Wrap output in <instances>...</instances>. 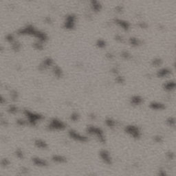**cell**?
Instances as JSON below:
<instances>
[{
    "label": "cell",
    "instance_id": "6da1fadb",
    "mask_svg": "<svg viewBox=\"0 0 176 176\" xmlns=\"http://www.w3.org/2000/svg\"><path fill=\"white\" fill-rule=\"evenodd\" d=\"M17 34L19 35V36H28L34 37L36 39L35 41L42 42L44 44H46L48 41L49 38L48 35L46 32L37 28V27H35L34 25L31 24H27L26 26L20 28L17 32Z\"/></svg>",
    "mask_w": 176,
    "mask_h": 176
},
{
    "label": "cell",
    "instance_id": "7a4b0ae2",
    "mask_svg": "<svg viewBox=\"0 0 176 176\" xmlns=\"http://www.w3.org/2000/svg\"><path fill=\"white\" fill-rule=\"evenodd\" d=\"M23 115L28 126L36 127L39 122H41L44 119V116L41 113L32 111L28 109H24L23 110Z\"/></svg>",
    "mask_w": 176,
    "mask_h": 176
},
{
    "label": "cell",
    "instance_id": "3957f363",
    "mask_svg": "<svg viewBox=\"0 0 176 176\" xmlns=\"http://www.w3.org/2000/svg\"><path fill=\"white\" fill-rule=\"evenodd\" d=\"M85 132H86V135L88 137H94L95 139H96L97 141L99 142L100 144L106 143V135H105V132L102 128L98 127L96 125H90L87 126Z\"/></svg>",
    "mask_w": 176,
    "mask_h": 176
},
{
    "label": "cell",
    "instance_id": "277c9868",
    "mask_svg": "<svg viewBox=\"0 0 176 176\" xmlns=\"http://www.w3.org/2000/svg\"><path fill=\"white\" fill-rule=\"evenodd\" d=\"M46 129L49 132H64L67 129V124L59 118H52L46 125Z\"/></svg>",
    "mask_w": 176,
    "mask_h": 176
},
{
    "label": "cell",
    "instance_id": "5b68a950",
    "mask_svg": "<svg viewBox=\"0 0 176 176\" xmlns=\"http://www.w3.org/2000/svg\"><path fill=\"white\" fill-rule=\"evenodd\" d=\"M124 132L127 135L134 140H140L142 136V132L140 128L136 125L129 124L124 127Z\"/></svg>",
    "mask_w": 176,
    "mask_h": 176
},
{
    "label": "cell",
    "instance_id": "8992f818",
    "mask_svg": "<svg viewBox=\"0 0 176 176\" xmlns=\"http://www.w3.org/2000/svg\"><path fill=\"white\" fill-rule=\"evenodd\" d=\"M67 135L73 141L77 142L85 143L89 141V137L86 134H83L79 131L74 129H70L67 131Z\"/></svg>",
    "mask_w": 176,
    "mask_h": 176
},
{
    "label": "cell",
    "instance_id": "52a82bcc",
    "mask_svg": "<svg viewBox=\"0 0 176 176\" xmlns=\"http://www.w3.org/2000/svg\"><path fill=\"white\" fill-rule=\"evenodd\" d=\"M77 23V17L74 13H70L65 17L63 22V27L67 31H73L75 29Z\"/></svg>",
    "mask_w": 176,
    "mask_h": 176
},
{
    "label": "cell",
    "instance_id": "ba28073f",
    "mask_svg": "<svg viewBox=\"0 0 176 176\" xmlns=\"http://www.w3.org/2000/svg\"><path fill=\"white\" fill-rule=\"evenodd\" d=\"M99 155L100 160L105 165L111 166L114 162V159H113L111 153L107 149H103L100 150L99 153Z\"/></svg>",
    "mask_w": 176,
    "mask_h": 176
},
{
    "label": "cell",
    "instance_id": "9c48e42d",
    "mask_svg": "<svg viewBox=\"0 0 176 176\" xmlns=\"http://www.w3.org/2000/svg\"><path fill=\"white\" fill-rule=\"evenodd\" d=\"M54 65L55 63L54 59L52 57H47L40 63V64L38 65V68L40 71H46L49 69H52V67Z\"/></svg>",
    "mask_w": 176,
    "mask_h": 176
},
{
    "label": "cell",
    "instance_id": "30bf717a",
    "mask_svg": "<svg viewBox=\"0 0 176 176\" xmlns=\"http://www.w3.org/2000/svg\"><path fill=\"white\" fill-rule=\"evenodd\" d=\"M31 162L34 167L44 168L49 167V162L46 159L39 156H34L31 158Z\"/></svg>",
    "mask_w": 176,
    "mask_h": 176
},
{
    "label": "cell",
    "instance_id": "8fae6325",
    "mask_svg": "<svg viewBox=\"0 0 176 176\" xmlns=\"http://www.w3.org/2000/svg\"><path fill=\"white\" fill-rule=\"evenodd\" d=\"M113 23L120 28H121L124 31H129L131 29V24L127 20L120 19V18H114L113 19Z\"/></svg>",
    "mask_w": 176,
    "mask_h": 176
},
{
    "label": "cell",
    "instance_id": "7c38bea8",
    "mask_svg": "<svg viewBox=\"0 0 176 176\" xmlns=\"http://www.w3.org/2000/svg\"><path fill=\"white\" fill-rule=\"evenodd\" d=\"M52 162L56 165H63L66 164L67 162V158L64 155L59 154V153H54L51 156V160Z\"/></svg>",
    "mask_w": 176,
    "mask_h": 176
},
{
    "label": "cell",
    "instance_id": "4fadbf2b",
    "mask_svg": "<svg viewBox=\"0 0 176 176\" xmlns=\"http://www.w3.org/2000/svg\"><path fill=\"white\" fill-rule=\"evenodd\" d=\"M172 72V70L168 67H160L156 72V77L158 78H160V79L167 78L169 77L170 75H171Z\"/></svg>",
    "mask_w": 176,
    "mask_h": 176
},
{
    "label": "cell",
    "instance_id": "5bb4252c",
    "mask_svg": "<svg viewBox=\"0 0 176 176\" xmlns=\"http://www.w3.org/2000/svg\"><path fill=\"white\" fill-rule=\"evenodd\" d=\"M149 107L150 109L153 110V111H163L166 109V105L164 103L160 101H152L149 105Z\"/></svg>",
    "mask_w": 176,
    "mask_h": 176
},
{
    "label": "cell",
    "instance_id": "9a60e30c",
    "mask_svg": "<svg viewBox=\"0 0 176 176\" xmlns=\"http://www.w3.org/2000/svg\"><path fill=\"white\" fill-rule=\"evenodd\" d=\"M129 103L131 105L134 107L140 106L144 103V99L138 94H134L130 97Z\"/></svg>",
    "mask_w": 176,
    "mask_h": 176
},
{
    "label": "cell",
    "instance_id": "2e32d148",
    "mask_svg": "<svg viewBox=\"0 0 176 176\" xmlns=\"http://www.w3.org/2000/svg\"><path fill=\"white\" fill-rule=\"evenodd\" d=\"M34 147L39 150H46L48 148L49 145L46 140L41 138H37L34 140Z\"/></svg>",
    "mask_w": 176,
    "mask_h": 176
},
{
    "label": "cell",
    "instance_id": "e0dca14e",
    "mask_svg": "<svg viewBox=\"0 0 176 176\" xmlns=\"http://www.w3.org/2000/svg\"><path fill=\"white\" fill-rule=\"evenodd\" d=\"M175 88V81L174 80H168L162 85V89L167 92L173 91Z\"/></svg>",
    "mask_w": 176,
    "mask_h": 176
},
{
    "label": "cell",
    "instance_id": "ac0fdd59",
    "mask_svg": "<svg viewBox=\"0 0 176 176\" xmlns=\"http://www.w3.org/2000/svg\"><path fill=\"white\" fill-rule=\"evenodd\" d=\"M90 6L93 12L98 13L102 11L103 5L101 2L96 1V0H92L90 2Z\"/></svg>",
    "mask_w": 176,
    "mask_h": 176
},
{
    "label": "cell",
    "instance_id": "d6986e66",
    "mask_svg": "<svg viewBox=\"0 0 176 176\" xmlns=\"http://www.w3.org/2000/svg\"><path fill=\"white\" fill-rule=\"evenodd\" d=\"M52 73L53 76L57 79H61L64 76V72L61 67L55 64L52 67Z\"/></svg>",
    "mask_w": 176,
    "mask_h": 176
},
{
    "label": "cell",
    "instance_id": "ffe728a7",
    "mask_svg": "<svg viewBox=\"0 0 176 176\" xmlns=\"http://www.w3.org/2000/svg\"><path fill=\"white\" fill-rule=\"evenodd\" d=\"M128 43L131 46L134 47H139L142 45V41L141 39L138 38L136 37H131L128 39Z\"/></svg>",
    "mask_w": 176,
    "mask_h": 176
},
{
    "label": "cell",
    "instance_id": "44dd1931",
    "mask_svg": "<svg viewBox=\"0 0 176 176\" xmlns=\"http://www.w3.org/2000/svg\"><path fill=\"white\" fill-rule=\"evenodd\" d=\"M105 125L109 129H114L117 125V122L115 119L111 117H107L105 120Z\"/></svg>",
    "mask_w": 176,
    "mask_h": 176
},
{
    "label": "cell",
    "instance_id": "7402d4cb",
    "mask_svg": "<svg viewBox=\"0 0 176 176\" xmlns=\"http://www.w3.org/2000/svg\"><path fill=\"white\" fill-rule=\"evenodd\" d=\"M19 107L15 104L9 105L8 107H7V112H8L9 114H11V115H15L17 114L19 112Z\"/></svg>",
    "mask_w": 176,
    "mask_h": 176
},
{
    "label": "cell",
    "instance_id": "603a6c76",
    "mask_svg": "<svg viewBox=\"0 0 176 176\" xmlns=\"http://www.w3.org/2000/svg\"><path fill=\"white\" fill-rule=\"evenodd\" d=\"M69 119L71 122H79L80 119V114L77 112H73L70 114Z\"/></svg>",
    "mask_w": 176,
    "mask_h": 176
},
{
    "label": "cell",
    "instance_id": "cb8c5ba5",
    "mask_svg": "<svg viewBox=\"0 0 176 176\" xmlns=\"http://www.w3.org/2000/svg\"><path fill=\"white\" fill-rule=\"evenodd\" d=\"M95 45H96V46L98 47V48L104 49L107 47V41H105V39H98L96 41V43H95Z\"/></svg>",
    "mask_w": 176,
    "mask_h": 176
},
{
    "label": "cell",
    "instance_id": "d4e9b609",
    "mask_svg": "<svg viewBox=\"0 0 176 176\" xmlns=\"http://www.w3.org/2000/svg\"><path fill=\"white\" fill-rule=\"evenodd\" d=\"M151 64H152V65L153 67H160L162 66V65L163 64V61H162V59L160 57H155L154 59H153L152 60Z\"/></svg>",
    "mask_w": 176,
    "mask_h": 176
},
{
    "label": "cell",
    "instance_id": "484cf974",
    "mask_svg": "<svg viewBox=\"0 0 176 176\" xmlns=\"http://www.w3.org/2000/svg\"><path fill=\"white\" fill-rule=\"evenodd\" d=\"M11 163V160L8 158H4L0 160V167L4 168H6L10 167Z\"/></svg>",
    "mask_w": 176,
    "mask_h": 176
},
{
    "label": "cell",
    "instance_id": "4316f807",
    "mask_svg": "<svg viewBox=\"0 0 176 176\" xmlns=\"http://www.w3.org/2000/svg\"><path fill=\"white\" fill-rule=\"evenodd\" d=\"M14 155L15 156L20 160H24L25 158V153L21 149H16V150L15 151Z\"/></svg>",
    "mask_w": 176,
    "mask_h": 176
},
{
    "label": "cell",
    "instance_id": "83f0119b",
    "mask_svg": "<svg viewBox=\"0 0 176 176\" xmlns=\"http://www.w3.org/2000/svg\"><path fill=\"white\" fill-rule=\"evenodd\" d=\"M166 124L168 127L174 128L175 126V117L173 116H169L168 117L167 119H166Z\"/></svg>",
    "mask_w": 176,
    "mask_h": 176
},
{
    "label": "cell",
    "instance_id": "f1b7e54d",
    "mask_svg": "<svg viewBox=\"0 0 176 176\" xmlns=\"http://www.w3.org/2000/svg\"><path fill=\"white\" fill-rule=\"evenodd\" d=\"M44 45L45 44H44V43L38 41H35L33 44H32V47H33L35 50L41 51V50L44 49Z\"/></svg>",
    "mask_w": 176,
    "mask_h": 176
},
{
    "label": "cell",
    "instance_id": "f546056e",
    "mask_svg": "<svg viewBox=\"0 0 176 176\" xmlns=\"http://www.w3.org/2000/svg\"><path fill=\"white\" fill-rule=\"evenodd\" d=\"M11 47L12 50H14L15 52H18L21 48V44L19 41L16 40L15 41L14 43H12V44L11 45Z\"/></svg>",
    "mask_w": 176,
    "mask_h": 176
},
{
    "label": "cell",
    "instance_id": "4dcf8cb0",
    "mask_svg": "<svg viewBox=\"0 0 176 176\" xmlns=\"http://www.w3.org/2000/svg\"><path fill=\"white\" fill-rule=\"evenodd\" d=\"M125 81H126V79H125V77H123L122 75L119 74V75H117V76H116L115 82L117 84L122 85V84L125 83Z\"/></svg>",
    "mask_w": 176,
    "mask_h": 176
},
{
    "label": "cell",
    "instance_id": "1f68e13d",
    "mask_svg": "<svg viewBox=\"0 0 176 176\" xmlns=\"http://www.w3.org/2000/svg\"><path fill=\"white\" fill-rule=\"evenodd\" d=\"M120 57H121L123 59L125 60H129L132 59V54L130 52L127 50H122L120 52Z\"/></svg>",
    "mask_w": 176,
    "mask_h": 176
},
{
    "label": "cell",
    "instance_id": "d6a6232c",
    "mask_svg": "<svg viewBox=\"0 0 176 176\" xmlns=\"http://www.w3.org/2000/svg\"><path fill=\"white\" fill-rule=\"evenodd\" d=\"M16 124L17 126L19 127H24L26 126L27 123L26 120H25L24 118H19V119L16 120Z\"/></svg>",
    "mask_w": 176,
    "mask_h": 176
},
{
    "label": "cell",
    "instance_id": "836d02e7",
    "mask_svg": "<svg viewBox=\"0 0 176 176\" xmlns=\"http://www.w3.org/2000/svg\"><path fill=\"white\" fill-rule=\"evenodd\" d=\"M153 141L156 143H162L164 141V138H163L161 135H155V136L153 138Z\"/></svg>",
    "mask_w": 176,
    "mask_h": 176
},
{
    "label": "cell",
    "instance_id": "e575fe53",
    "mask_svg": "<svg viewBox=\"0 0 176 176\" xmlns=\"http://www.w3.org/2000/svg\"><path fill=\"white\" fill-rule=\"evenodd\" d=\"M114 39L116 40V41L119 42V43H124L125 41L124 37L120 34H115L114 35Z\"/></svg>",
    "mask_w": 176,
    "mask_h": 176
},
{
    "label": "cell",
    "instance_id": "d590c367",
    "mask_svg": "<svg viewBox=\"0 0 176 176\" xmlns=\"http://www.w3.org/2000/svg\"><path fill=\"white\" fill-rule=\"evenodd\" d=\"M110 72L111 73H112L113 74L116 75V76H117V75L120 74V70H119V67H117V66H114L110 70Z\"/></svg>",
    "mask_w": 176,
    "mask_h": 176
},
{
    "label": "cell",
    "instance_id": "8d00e7d4",
    "mask_svg": "<svg viewBox=\"0 0 176 176\" xmlns=\"http://www.w3.org/2000/svg\"><path fill=\"white\" fill-rule=\"evenodd\" d=\"M138 26L142 29H147V28L149 27V24H148L147 22H145V21H140L138 24Z\"/></svg>",
    "mask_w": 176,
    "mask_h": 176
},
{
    "label": "cell",
    "instance_id": "74e56055",
    "mask_svg": "<svg viewBox=\"0 0 176 176\" xmlns=\"http://www.w3.org/2000/svg\"><path fill=\"white\" fill-rule=\"evenodd\" d=\"M115 12H118V13H122V12L124 11V7L121 5H118V6H116L115 8Z\"/></svg>",
    "mask_w": 176,
    "mask_h": 176
},
{
    "label": "cell",
    "instance_id": "f35d334b",
    "mask_svg": "<svg viewBox=\"0 0 176 176\" xmlns=\"http://www.w3.org/2000/svg\"><path fill=\"white\" fill-rule=\"evenodd\" d=\"M157 176H168V175L167 171L163 169V168H161V169H160L158 171Z\"/></svg>",
    "mask_w": 176,
    "mask_h": 176
},
{
    "label": "cell",
    "instance_id": "ab89813d",
    "mask_svg": "<svg viewBox=\"0 0 176 176\" xmlns=\"http://www.w3.org/2000/svg\"><path fill=\"white\" fill-rule=\"evenodd\" d=\"M166 155H167V158H168V159L171 160H173L175 158V153L173 152H171V151H169V152H168L167 153H166Z\"/></svg>",
    "mask_w": 176,
    "mask_h": 176
},
{
    "label": "cell",
    "instance_id": "60d3db41",
    "mask_svg": "<svg viewBox=\"0 0 176 176\" xmlns=\"http://www.w3.org/2000/svg\"><path fill=\"white\" fill-rule=\"evenodd\" d=\"M105 57H106L107 59H109V60H112V59H114V54L111 52H107L106 54H105Z\"/></svg>",
    "mask_w": 176,
    "mask_h": 176
},
{
    "label": "cell",
    "instance_id": "b9f144b4",
    "mask_svg": "<svg viewBox=\"0 0 176 176\" xmlns=\"http://www.w3.org/2000/svg\"><path fill=\"white\" fill-rule=\"evenodd\" d=\"M5 103H6V98L0 94V105H4Z\"/></svg>",
    "mask_w": 176,
    "mask_h": 176
},
{
    "label": "cell",
    "instance_id": "7bdbcfd3",
    "mask_svg": "<svg viewBox=\"0 0 176 176\" xmlns=\"http://www.w3.org/2000/svg\"><path fill=\"white\" fill-rule=\"evenodd\" d=\"M89 117L90 118V119H94V120H95L96 119V116L95 115L94 113H92V114H90V116H89Z\"/></svg>",
    "mask_w": 176,
    "mask_h": 176
},
{
    "label": "cell",
    "instance_id": "ee69618b",
    "mask_svg": "<svg viewBox=\"0 0 176 176\" xmlns=\"http://www.w3.org/2000/svg\"><path fill=\"white\" fill-rule=\"evenodd\" d=\"M89 176H97V175H96L94 173H90V174L89 175Z\"/></svg>",
    "mask_w": 176,
    "mask_h": 176
},
{
    "label": "cell",
    "instance_id": "f6af8a7d",
    "mask_svg": "<svg viewBox=\"0 0 176 176\" xmlns=\"http://www.w3.org/2000/svg\"><path fill=\"white\" fill-rule=\"evenodd\" d=\"M3 50H4V48H3V47H2V46H0V52L3 51Z\"/></svg>",
    "mask_w": 176,
    "mask_h": 176
}]
</instances>
